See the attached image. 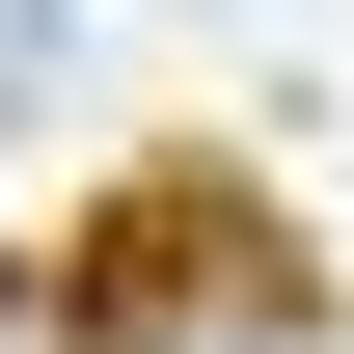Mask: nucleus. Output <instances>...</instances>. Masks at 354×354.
I'll return each instance as SVG.
<instances>
[{"label":"nucleus","mask_w":354,"mask_h":354,"mask_svg":"<svg viewBox=\"0 0 354 354\" xmlns=\"http://www.w3.org/2000/svg\"><path fill=\"white\" fill-rule=\"evenodd\" d=\"M0 354H354L327 245L272 218L245 136H164V164H109L55 245H0Z\"/></svg>","instance_id":"obj_1"}]
</instances>
